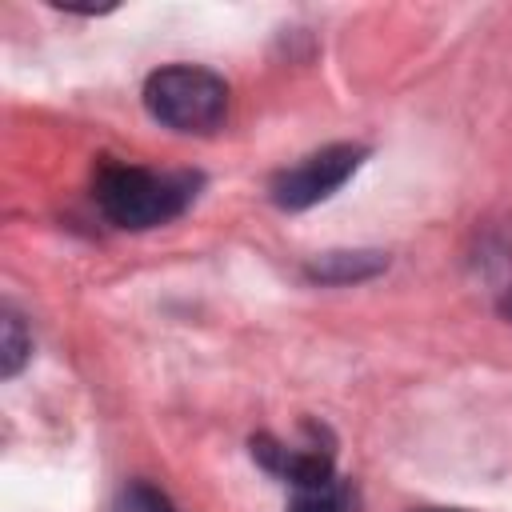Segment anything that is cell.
<instances>
[{
    "mask_svg": "<svg viewBox=\"0 0 512 512\" xmlns=\"http://www.w3.org/2000/svg\"><path fill=\"white\" fill-rule=\"evenodd\" d=\"M416 512H464V508H416Z\"/></svg>",
    "mask_w": 512,
    "mask_h": 512,
    "instance_id": "cell-10",
    "label": "cell"
},
{
    "mask_svg": "<svg viewBox=\"0 0 512 512\" xmlns=\"http://www.w3.org/2000/svg\"><path fill=\"white\" fill-rule=\"evenodd\" d=\"M500 312H504V316H508V320H512V288H508V292H504V296H500Z\"/></svg>",
    "mask_w": 512,
    "mask_h": 512,
    "instance_id": "cell-9",
    "label": "cell"
},
{
    "mask_svg": "<svg viewBox=\"0 0 512 512\" xmlns=\"http://www.w3.org/2000/svg\"><path fill=\"white\" fill-rule=\"evenodd\" d=\"M112 512H176V504H172L160 488H152V484H144V480H132V484L120 488Z\"/></svg>",
    "mask_w": 512,
    "mask_h": 512,
    "instance_id": "cell-7",
    "label": "cell"
},
{
    "mask_svg": "<svg viewBox=\"0 0 512 512\" xmlns=\"http://www.w3.org/2000/svg\"><path fill=\"white\" fill-rule=\"evenodd\" d=\"M364 156H368V152H364L360 144H328V148L304 156L300 164L276 172L272 184H268V196H272V204L284 208V212H304V208L328 200V196L360 168Z\"/></svg>",
    "mask_w": 512,
    "mask_h": 512,
    "instance_id": "cell-3",
    "label": "cell"
},
{
    "mask_svg": "<svg viewBox=\"0 0 512 512\" xmlns=\"http://www.w3.org/2000/svg\"><path fill=\"white\" fill-rule=\"evenodd\" d=\"M200 176L192 172H156L140 164H104L96 176V204L116 228H160L176 220L196 200Z\"/></svg>",
    "mask_w": 512,
    "mask_h": 512,
    "instance_id": "cell-1",
    "label": "cell"
},
{
    "mask_svg": "<svg viewBox=\"0 0 512 512\" xmlns=\"http://www.w3.org/2000/svg\"><path fill=\"white\" fill-rule=\"evenodd\" d=\"M388 268L384 252H324L308 264V280L316 284H360Z\"/></svg>",
    "mask_w": 512,
    "mask_h": 512,
    "instance_id": "cell-5",
    "label": "cell"
},
{
    "mask_svg": "<svg viewBox=\"0 0 512 512\" xmlns=\"http://www.w3.org/2000/svg\"><path fill=\"white\" fill-rule=\"evenodd\" d=\"M252 456L280 476L284 484H292V492H308V488H328L336 484L332 476V456L328 452H308V448H288L272 436H252Z\"/></svg>",
    "mask_w": 512,
    "mask_h": 512,
    "instance_id": "cell-4",
    "label": "cell"
},
{
    "mask_svg": "<svg viewBox=\"0 0 512 512\" xmlns=\"http://www.w3.org/2000/svg\"><path fill=\"white\" fill-rule=\"evenodd\" d=\"M144 108L172 132L208 136L224 124L228 84L200 64H168L144 80Z\"/></svg>",
    "mask_w": 512,
    "mask_h": 512,
    "instance_id": "cell-2",
    "label": "cell"
},
{
    "mask_svg": "<svg viewBox=\"0 0 512 512\" xmlns=\"http://www.w3.org/2000/svg\"><path fill=\"white\" fill-rule=\"evenodd\" d=\"M28 356H32V336L24 332V320L12 308H4V320H0V372L12 380L24 368Z\"/></svg>",
    "mask_w": 512,
    "mask_h": 512,
    "instance_id": "cell-6",
    "label": "cell"
},
{
    "mask_svg": "<svg viewBox=\"0 0 512 512\" xmlns=\"http://www.w3.org/2000/svg\"><path fill=\"white\" fill-rule=\"evenodd\" d=\"M288 512H348V492H344L340 484L308 488V492H292Z\"/></svg>",
    "mask_w": 512,
    "mask_h": 512,
    "instance_id": "cell-8",
    "label": "cell"
}]
</instances>
